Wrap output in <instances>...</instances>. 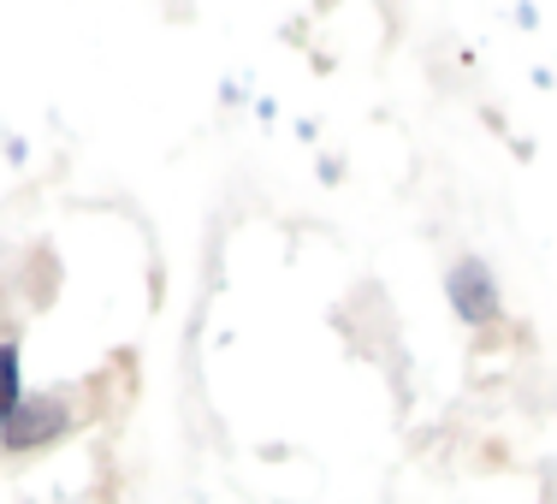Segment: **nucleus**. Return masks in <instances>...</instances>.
Returning a JSON list of instances; mask_svg holds the SVG:
<instances>
[{"instance_id": "nucleus-1", "label": "nucleus", "mask_w": 557, "mask_h": 504, "mask_svg": "<svg viewBox=\"0 0 557 504\" xmlns=\"http://www.w3.org/2000/svg\"><path fill=\"white\" fill-rule=\"evenodd\" d=\"M450 303H457V315L474 327H486L498 315V291L486 280L481 261H457V268H450Z\"/></svg>"}, {"instance_id": "nucleus-2", "label": "nucleus", "mask_w": 557, "mask_h": 504, "mask_svg": "<svg viewBox=\"0 0 557 504\" xmlns=\"http://www.w3.org/2000/svg\"><path fill=\"white\" fill-rule=\"evenodd\" d=\"M60 404H30V409H18V416L7 421V445L12 451H24V445H36V440H48V433H60Z\"/></svg>"}, {"instance_id": "nucleus-3", "label": "nucleus", "mask_w": 557, "mask_h": 504, "mask_svg": "<svg viewBox=\"0 0 557 504\" xmlns=\"http://www.w3.org/2000/svg\"><path fill=\"white\" fill-rule=\"evenodd\" d=\"M24 409V386H18V344H0V421H12Z\"/></svg>"}]
</instances>
